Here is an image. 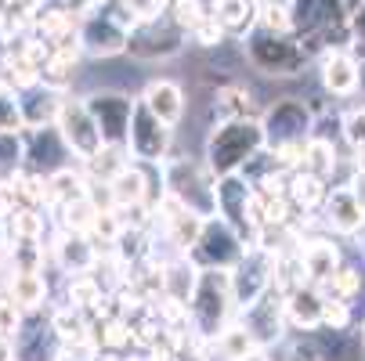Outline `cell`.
Listing matches in <instances>:
<instances>
[{
    "label": "cell",
    "mask_w": 365,
    "mask_h": 361,
    "mask_svg": "<svg viewBox=\"0 0 365 361\" xmlns=\"http://www.w3.org/2000/svg\"><path fill=\"white\" fill-rule=\"evenodd\" d=\"M181 36L185 29H178L170 15H160V19L138 22L127 33V51H134L138 58H167L181 51Z\"/></svg>",
    "instance_id": "cell-9"
},
{
    "label": "cell",
    "mask_w": 365,
    "mask_h": 361,
    "mask_svg": "<svg viewBox=\"0 0 365 361\" xmlns=\"http://www.w3.org/2000/svg\"><path fill=\"white\" fill-rule=\"evenodd\" d=\"M246 55H250L253 69H260L264 76H297L307 66L311 51L293 33H268L257 26L246 40Z\"/></svg>",
    "instance_id": "cell-2"
},
{
    "label": "cell",
    "mask_w": 365,
    "mask_h": 361,
    "mask_svg": "<svg viewBox=\"0 0 365 361\" xmlns=\"http://www.w3.org/2000/svg\"><path fill=\"white\" fill-rule=\"evenodd\" d=\"M214 195H217V214H221V221H225L239 239L253 235V184H250L242 174H228V177H217Z\"/></svg>",
    "instance_id": "cell-6"
},
{
    "label": "cell",
    "mask_w": 365,
    "mask_h": 361,
    "mask_svg": "<svg viewBox=\"0 0 365 361\" xmlns=\"http://www.w3.org/2000/svg\"><path fill=\"white\" fill-rule=\"evenodd\" d=\"M127 11L134 15V22H148V19H160L163 11V0H123Z\"/></svg>",
    "instance_id": "cell-29"
},
{
    "label": "cell",
    "mask_w": 365,
    "mask_h": 361,
    "mask_svg": "<svg viewBox=\"0 0 365 361\" xmlns=\"http://www.w3.org/2000/svg\"><path fill=\"white\" fill-rule=\"evenodd\" d=\"M87 4H91V0H69V8H73V11H83Z\"/></svg>",
    "instance_id": "cell-36"
},
{
    "label": "cell",
    "mask_w": 365,
    "mask_h": 361,
    "mask_svg": "<svg viewBox=\"0 0 365 361\" xmlns=\"http://www.w3.org/2000/svg\"><path fill=\"white\" fill-rule=\"evenodd\" d=\"M322 87L336 98H347L358 90V66L347 55V47L322 51Z\"/></svg>",
    "instance_id": "cell-16"
},
{
    "label": "cell",
    "mask_w": 365,
    "mask_h": 361,
    "mask_svg": "<svg viewBox=\"0 0 365 361\" xmlns=\"http://www.w3.org/2000/svg\"><path fill=\"white\" fill-rule=\"evenodd\" d=\"M344 141L354 148V156L365 152V105H358L344 116Z\"/></svg>",
    "instance_id": "cell-27"
},
{
    "label": "cell",
    "mask_w": 365,
    "mask_h": 361,
    "mask_svg": "<svg viewBox=\"0 0 365 361\" xmlns=\"http://www.w3.org/2000/svg\"><path fill=\"white\" fill-rule=\"evenodd\" d=\"M340 4H344V8H347V11H358V8H361V4H365V0H340Z\"/></svg>",
    "instance_id": "cell-35"
},
{
    "label": "cell",
    "mask_w": 365,
    "mask_h": 361,
    "mask_svg": "<svg viewBox=\"0 0 365 361\" xmlns=\"http://www.w3.org/2000/svg\"><path fill=\"white\" fill-rule=\"evenodd\" d=\"M19 156H22V145H19V137L0 130V167H11V163H19Z\"/></svg>",
    "instance_id": "cell-31"
},
{
    "label": "cell",
    "mask_w": 365,
    "mask_h": 361,
    "mask_svg": "<svg viewBox=\"0 0 365 361\" xmlns=\"http://www.w3.org/2000/svg\"><path fill=\"white\" fill-rule=\"evenodd\" d=\"M19 329H22V322H19V307H15L11 300H0V336L15 340Z\"/></svg>",
    "instance_id": "cell-30"
},
{
    "label": "cell",
    "mask_w": 365,
    "mask_h": 361,
    "mask_svg": "<svg viewBox=\"0 0 365 361\" xmlns=\"http://www.w3.org/2000/svg\"><path fill=\"white\" fill-rule=\"evenodd\" d=\"M315 289H319L326 300L351 303V300L361 293V271H358V268H344V264H340V268H336V271H333L322 286H315Z\"/></svg>",
    "instance_id": "cell-22"
},
{
    "label": "cell",
    "mask_w": 365,
    "mask_h": 361,
    "mask_svg": "<svg viewBox=\"0 0 365 361\" xmlns=\"http://www.w3.org/2000/svg\"><path fill=\"white\" fill-rule=\"evenodd\" d=\"M272 275H275V256L264 249H246L242 261L228 271V289H232V303L239 307H253L260 296L272 289Z\"/></svg>",
    "instance_id": "cell-4"
},
{
    "label": "cell",
    "mask_w": 365,
    "mask_h": 361,
    "mask_svg": "<svg viewBox=\"0 0 365 361\" xmlns=\"http://www.w3.org/2000/svg\"><path fill=\"white\" fill-rule=\"evenodd\" d=\"M246 333L253 336L257 347L279 343L286 333V296L268 289L253 307H246Z\"/></svg>",
    "instance_id": "cell-12"
},
{
    "label": "cell",
    "mask_w": 365,
    "mask_h": 361,
    "mask_svg": "<svg viewBox=\"0 0 365 361\" xmlns=\"http://www.w3.org/2000/svg\"><path fill=\"white\" fill-rule=\"evenodd\" d=\"M361 343H365V318H361Z\"/></svg>",
    "instance_id": "cell-37"
},
{
    "label": "cell",
    "mask_w": 365,
    "mask_h": 361,
    "mask_svg": "<svg viewBox=\"0 0 365 361\" xmlns=\"http://www.w3.org/2000/svg\"><path fill=\"white\" fill-rule=\"evenodd\" d=\"M11 303L15 307H40L43 303V278L36 271H19L11 278Z\"/></svg>",
    "instance_id": "cell-23"
},
{
    "label": "cell",
    "mask_w": 365,
    "mask_h": 361,
    "mask_svg": "<svg viewBox=\"0 0 365 361\" xmlns=\"http://www.w3.org/2000/svg\"><path fill=\"white\" fill-rule=\"evenodd\" d=\"M127 148L134 152V159H145V163H160L170 148V127L163 120H155L145 101H134V109H130Z\"/></svg>",
    "instance_id": "cell-7"
},
{
    "label": "cell",
    "mask_w": 365,
    "mask_h": 361,
    "mask_svg": "<svg viewBox=\"0 0 365 361\" xmlns=\"http://www.w3.org/2000/svg\"><path fill=\"white\" fill-rule=\"evenodd\" d=\"M192 315L202 336H221L225 315H228V303H232V289H228V271H214L206 268L202 275H195L192 286Z\"/></svg>",
    "instance_id": "cell-3"
},
{
    "label": "cell",
    "mask_w": 365,
    "mask_h": 361,
    "mask_svg": "<svg viewBox=\"0 0 365 361\" xmlns=\"http://www.w3.org/2000/svg\"><path fill=\"white\" fill-rule=\"evenodd\" d=\"M221 347H225V357H228V361H239L242 354L257 350V343H253V336L246 333V325H242V329H225V333H221Z\"/></svg>",
    "instance_id": "cell-26"
},
{
    "label": "cell",
    "mask_w": 365,
    "mask_h": 361,
    "mask_svg": "<svg viewBox=\"0 0 365 361\" xmlns=\"http://www.w3.org/2000/svg\"><path fill=\"white\" fill-rule=\"evenodd\" d=\"M22 123H26L22 120V101L15 98L11 87L0 83V130H4V134H19Z\"/></svg>",
    "instance_id": "cell-25"
},
{
    "label": "cell",
    "mask_w": 365,
    "mask_h": 361,
    "mask_svg": "<svg viewBox=\"0 0 365 361\" xmlns=\"http://www.w3.org/2000/svg\"><path fill=\"white\" fill-rule=\"evenodd\" d=\"M0 361H15V340L0 336Z\"/></svg>",
    "instance_id": "cell-33"
},
{
    "label": "cell",
    "mask_w": 365,
    "mask_h": 361,
    "mask_svg": "<svg viewBox=\"0 0 365 361\" xmlns=\"http://www.w3.org/2000/svg\"><path fill=\"white\" fill-rule=\"evenodd\" d=\"M322 206H326V224L333 231H340V235L365 231V206H361V199L354 195L351 184H333L326 192V202Z\"/></svg>",
    "instance_id": "cell-13"
},
{
    "label": "cell",
    "mask_w": 365,
    "mask_h": 361,
    "mask_svg": "<svg viewBox=\"0 0 365 361\" xmlns=\"http://www.w3.org/2000/svg\"><path fill=\"white\" fill-rule=\"evenodd\" d=\"M109 188H113V199H116V202H141V195H145V177H141L138 170L123 167V170H116V177L109 181Z\"/></svg>",
    "instance_id": "cell-24"
},
{
    "label": "cell",
    "mask_w": 365,
    "mask_h": 361,
    "mask_svg": "<svg viewBox=\"0 0 365 361\" xmlns=\"http://www.w3.org/2000/svg\"><path fill=\"white\" fill-rule=\"evenodd\" d=\"M326 181H319L315 174H307V170H300V174H293L289 177V192H286V199H293V206H300V210H315L319 202H326Z\"/></svg>",
    "instance_id": "cell-21"
},
{
    "label": "cell",
    "mask_w": 365,
    "mask_h": 361,
    "mask_svg": "<svg viewBox=\"0 0 365 361\" xmlns=\"http://www.w3.org/2000/svg\"><path fill=\"white\" fill-rule=\"evenodd\" d=\"M297 256H300V268H304L307 286H322L340 268V249L329 239H307V242H300Z\"/></svg>",
    "instance_id": "cell-15"
},
{
    "label": "cell",
    "mask_w": 365,
    "mask_h": 361,
    "mask_svg": "<svg viewBox=\"0 0 365 361\" xmlns=\"http://www.w3.org/2000/svg\"><path fill=\"white\" fill-rule=\"evenodd\" d=\"M322 325L326 329H351V303L326 300L322 303Z\"/></svg>",
    "instance_id": "cell-28"
},
{
    "label": "cell",
    "mask_w": 365,
    "mask_h": 361,
    "mask_svg": "<svg viewBox=\"0 0 365 361\" xmlns=\"http://www.w3.org/2000/svg\"><path fill=\"white\" fill-rule=\"evenodd\" d=\"M83 109L94 120L106 148H123L127 145V127H130V109H134V101L127 94H120V90H98V94L87 98Z\"/></svg>",
    "instance_id": "cell-5"
},
{
    "label": "cell",
    "mask_w": 365,
    "mask_h": 361,
    "mask_svg": "<svg viewBox=\"0 0 365 361\" xmlns=\"http://www.w3.org/2000/svg\"><path fill=\"white\" fill-rule=\"evenodd\" d=\"M58 137H62V145L69 148V152H76V156H83V159H94L101 148V134H98V127H94V120L87 116V109L83 105H76V101H62L58 105Z\"/></svg>",
    "instance_id": "cell-11"
},
{
    "label": "cell",
    "mask_w": 365,
    "mask_h": 361,
    "mask_svg": "<svg viewBox=\"0 0 365 361\" xmlns=\"http://www.w3.org/2000/svg\"><path fill=\"white\" fill-rule=\"evenodd\" d=\"M322 303L326 296L315 289V286H300L286 296V325L300 329V333H311L322 325Z\"/></svg>",
    "instance_id": "cell-17"
},
{
    "label": "cell",
    "mask_w": 365,
    "mask_h": 361,
    "mask_svg": "<svg viewBox=\"0 0 365 361\" xmlns=\"http://www.w3.org/2000/svg\"><path fill=\"white\" fill-rule=\"evenodd\" d=\"M257 19V8L250 0H217L214 8V22L221 26V33H246Z\"/></svg>",
    "instance_id": "cell-20"
},
{
    "label": "cell",
    "mask_w": 365,
    "mask_h": 361,
    "mask_svg": "<svg viewBox=\"0 0 365 361\" xmlns=\"http://www.w3.org/2000/svg\"><path fill=\"white\" fill-rule=\"evenodd\" d=\"M195 253H199V261L206 268H214V271H232L239 261H242V239L217 217V221H202L199 228V239H195Z\"/></svg>",
    "instance_id": "cell-8"
},
{
    "label": "cell",
    "mask_w": 365,
    "mask_h": 361,
    "mask_svg": "<svg viewBox=\"0 0 365 361\" xmlns=\"http://www.w3.org/2000/svg\"><path fill=\"white\" fill-rule=\"evenodd\" d=\"M145 105H148V113L155 116V120H163L167 127H174L181 116H185V94H181V87L178 83H170V80H152L148 87H145Z\"/></svg>",
    "instance_id": "cell-18"
},
{
    "label": "cell",
    "mask_w": 365,
    "mask_h": 361,
    "mask_svg": "<svg viewBox=\"0 0 365 361\" xmlns=\"http://www.w3.org/2000/svg\"><path fill=\"white\" fill-rule=\"evenodd\" d=\"M264 145V127L257 120H225L210 141H206V163H210L214 177H228L239 174Z\"/></svg>",
    "instance_id": "cell-1"
},
{
    "label": "cell",
    "mask_w": 365,
    "mask_h": 361,
    "mask_svg": "<svg viewBox=\"0 0 365 361\" xmlns=\"http://www.w3.org/2000/svg\"><path fill=\"white\" fill-rule=\"evenodd\" d=\"M304 170L329 184V177L336 174V148H333V141L307 137V145H304Z\"/></svg>",
    "instance_id": "cell-19"
},
{
    "label": "cell",
    "mask_w": 365,
    "mask_h": 361,
    "mask_svg": "<svg viewBox=\"0 0 365 361\" xmlns=\"http://www.w3.org/2000/svg\"><path fill=\"white\" fill-rule=\"evenodd\" d=\"M351 33H354V40H361V43H365V4L351 15Z\"/></svg>",
    "instance_id": "cell-32"
},
{
    "label": "cell",
    "mask_w": 365,
    "mask_h": 361,
    "mask_svg": "<svg viewBox=\"0 0 365 361\" xmlns=\"http://www.w3.org/2000/svg\"><path fill=\"white\" fill-rule=\"evenodd\" d=\"M239 361H272V357L264 354V347H257V350H250V354H242Z\"/></svg>",
    "instance_id": "cell-34"
},
{
    "label": "cell",
    "mask_w": 365,
    "mask_h": 361,
    "mask_svg": "<svg viewBox=\"0 0 365 361\" xmlns=\"http://www.w3.org/2000/svg\"><path fill=\"white\" fill-rule=\"evenodd\" d=\"M127 26L116 19V15H94L83 22L80 29V43L91 51V55H101V58H109V55H120V51L127 47Z\"/></svg>",
    "instance_id": "cell-14"
},
{
    "label": "cell",
    "mask_w": 365,
    "mask_h": 361,
    "mask_svg": "<svg viewBox=\"0 0 365 361\" xmlns=\"http://www.w3.org/2000/svg\"><path fill=\"white\" fill-rule=\"evenodd\" d=\"M264 145L282 148V145H304L311 137V113L293 98H282L279 105H272V113L264 116Z\"/></svg>",
    "instance_id": "cell-10"
}]
</instances>
